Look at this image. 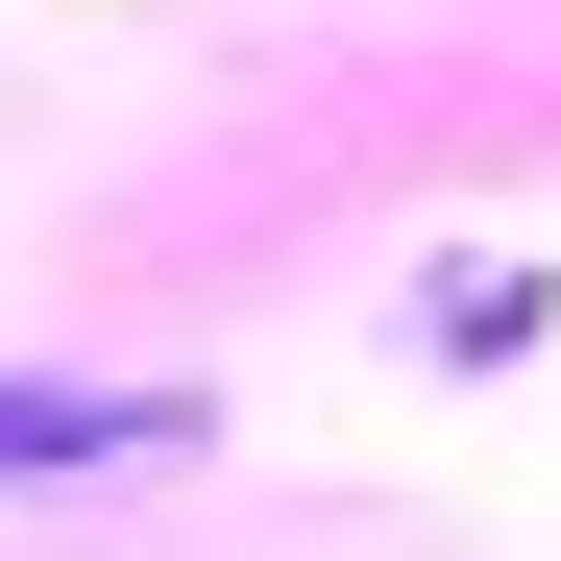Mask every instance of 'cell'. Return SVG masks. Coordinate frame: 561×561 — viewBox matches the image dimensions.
Masks as SVG:
<instances>
[{"instance_id": "obj_1", "label": "cell", "mask_w": 561, "mask_h": 561, "mask_svg": "<svg viewBox=\"0 0 561 561\" xmlns=\"http://www.w3.org/2000/svg\"><path fill=\"white\" fill-rule=\"evenodd\" d=\"M171 439V391H0V489L25 463H147Z\"/></svg>"}]
</instances>
